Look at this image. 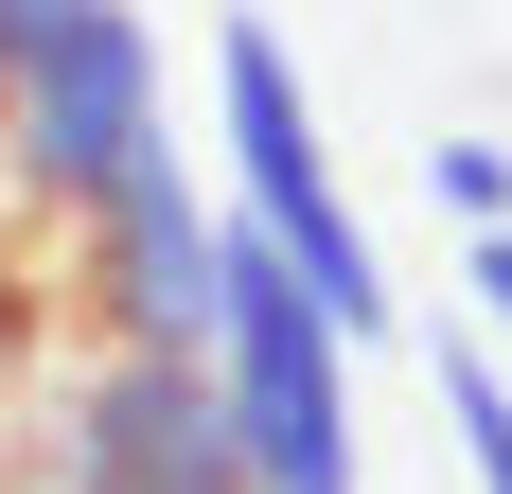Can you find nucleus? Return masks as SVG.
<instances>
[{
    "label": "nucleus",
    "instance_id": "1a4fd4ad",
    "mask_svg": "<svg viewBox=\"0 0 512 494\" xmlns=\"http://www.w3.org/2000/svg\"><path fill=\"white\" fill-rule=\"evenodd\" d=\"M53 18H89V0H0V71H18V53H36Z\"/></svg>",
    "mask_w": 512,
    "mask_h": 494
},
{
    "label": "nucleus",
    "instance_id": "f03ea898",
    "mask_svg": "<svg viewBox=\"0 0 512 494\" xmlns=\"http://www.w3.org/2000/svg\"><path fill=\"white\" fill-rule=\"evenodd\" d=\"M212 406H230V459L248 494H354V336L301 300V265L248 230V212H212V336H195Z\"/></svg>",
    "mask_w": 512,
    "mask_h": 494
},
{
    "label": "nucleus",
    "instance_id": "9d476101",
    "mask_svg": "<svg viewBox=\"0 0 512 494\" xmlns=\"http://www.w3.org/2000/svg\"><path fill=\"white\" fill-rule=\"evenodd\" d=\"M0 494H71V477H36V459H18V477H0Z\"/></svg>",
    "mask_w": 512,
    "mask_h": 494
},
{
    "label": "nucleus",
    "instance_id": "423d86ee",
    "mask_svg": "<svg viewBox=\"0 0 512 494\" xmlns=\"http://www.w3.org/2000/svg\"><path fill=\"white\" fill-rule=\"evenodd\" d=\"M424 371H442L460 477H477V494H512V371H495V336H424Z\"/></svg>",
    "mask_w": 512,
    "mask_h": 494
},
{
    "label": "nucleus",
    "instance_id": "7ed1b4c3",
    "mask_svg": "<svg viewBox=\"0 0 512 494\" xmlns=\"http://www.w3.org/2000/svg\"><path fill=\"white\" fill-rule=\"evenodd\" d=\"M212 142H230V212H248V230L301 265V300L371 353L389 336V247H371L354 177H336V142H318V89H301V53L265 36V18L212 36Z\"/></svg>",
    "mask_w": 512,
    "mask_h": 494
},
{
    "label": "nucleus",
    "instance_id": "f257e3e1",
    "mask_svg": "<svg viewBox=\"0 0 512 494\" xmlns=\"http://www.w3.org/2000/svg\"><path fill=\"white\" fill-rule=\"evenodd\" d=\"M177 159V71H159L142 0H89L53 18L18 71H0V230H89L124 177Z\"/></svg>",
    "mask_w": 512,
    "mask_h": 494
},
{
    "label": "nucleus",
    "instance_id": "6e6552de",
    "mask_svg": "<svg viewBox=\"0 0 512 494\" xmlns=\"http://www.w3.org/2000/svg\"><path fill=\"white\" fill-rule=\"evenodd\" d=\"M460 300H477L460 336H512V230H460Z\"/></svg>",
    "mask_w": 512,
    "mask_h": 494
},
{
    "label": "nucleus",
    "instance_id": "0eeeda50",
    "mask_svg": "<svg viewBox=\"0 0 512 494\" xmlns=\"http://www.w3.org/2000/svg\"><path fill=\"white\" fill-rule=\"evenodd\" d=\"M424 195L460 212V230H512V142H477V124H460V142H424Z\"/></svg>",
    "mask_w": 512,
    "mask_h": 494
},
{
    "label": "nucleus",
    "instance_id": "20e7f679",
    "mask_svg": "<svg viewBox=\"0 0 512 494\" xmlns=\"http://www.w3.org/2000/svg\"><path fill=\"white\" fill-rule=\"evenodd\" d=\"M36 477L71 494H248V459H230V406H212L195 353H53L36 389Z\"/></svg>",
    "mask_w": 512,
    "mask_h": 494
},
{
    "label": "nucleus",
    "instance_id": "39448f33",
    "mask_svg": "<svg viewBox=\"0 0 512 494\" xmlns=\"http://www.w3.org/2000/svg\"><path fill=\"white\" fill-rule=\"evenodd\" d=\"M53 300H71V336L89 353H195L212 336V195L159 159L89 230H53Z\"/></svg>",
    "mask_w": 512,
    "mask_h": 494
}]
</instances>
